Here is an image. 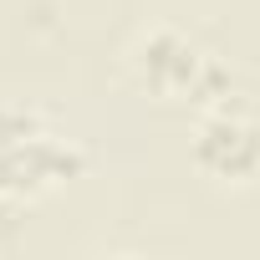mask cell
<instances>
[{
    "label": "cell",
    "mask_w": 260,
    "mask_h": 260,
    "mask_svg": "<svg viewBox=\"0 0 260 260\" xmlns=\"http://www.w3.org/2000/svg\"><path fill=\"white\" fill-rule=\"evenodd\" d=\"M127 72L158 102H204V107H214L230 92V67L169 21L148 26L127 46Z\"/></svg>",
    "instance_id": "obj_2"
},
{
    "label": "cell",
    "mask_w": 260,
    "mask_h": 260,
    "mask_svg": "<svg viewBox=\"0 0 260 260\" xmlns=\"http://www.w3.org/2000/svg\"><path fill=\"white\" fill-rule=\"evenodd\" d=\"M194 169L219 189H260V112L214 102L194 127Z\"/></svg>",
    "instance_id": "obj_3"
},
{
    "label": "cell",
    "mask_w": 260,
    "mask_h": 260,
    "mask_svg": "<svg viewBox=\"0 0 260 260\" xmlns=\"http://www.w3.org/2000/svg\"><path fill=\"white\" fill-rule=\"evenodd\" d=\"M82 169L87 148L51 112L31 102H0V204H36L82 179Z\"/></svg>",
    "instance_id": "obj_1"
}]
</instances>
